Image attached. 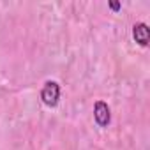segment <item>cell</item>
<instances>
[{
	"mask_svg": "<svg viewBox=\"0 0 150 150\" xmlns=\"http://www.w3.org/2000/svg\"><path fill=\"white\" fill-rule=\"evenodd\" d=\"M41 99H42V103H44L46 106H50V108L57 106L58 101H60V85H58L57 81L48 80V81L44 83L42 90H41Z\"/></svg>",
	"mask_w": 150,
	"mask_h": 150,
	"instance_id": "6da1fadb",
	"label": "cell"
},
{
	"mask_svg": "<svg viewBox=\"0 0 150 150\" xmlns=\"http://www.w3.org/2000/svg\"><path fill=\"white\" fill-rule=\"evenodd\" d=\"M94 118L96 122L101 125V127H106L110 124V118H111V111H110V106L104 103V101H97L96 106H94Z\"/></svg>",
	"mask_w": 150,
	"mask_h": 150,
	"instance_id": "7a4b0ae2",
	"label": "cell"
},
{
	"mask_svg": "<svg viewBox=\"0 0 150 150\" xmlns=\"http://www.w3.org/2000/svg\"><path fill=\"white\" fill-rule=\"evenodd\" d=\"M132 37H134V41H136L139 46H146V44H148V37H150L148 25H146V23H136V25L132 27Z\"/></svg>",
	"mask_w": 150,
	"mask_h": 150,
	"instance_id": "3957f363",
	"label": "cell"
},
{
	"mask_svg": "<svg viewBox=\"0 0 150 150\" xmlns=\"http://www.w3.org/2000/svg\"><path fill=\"white\" fill-rule=\"evenodd\" d=\"M110 6H111V9H115V11H117V9H120V4H117V2H111Z\"/></svg>",
	"mask_w": 150,
	"mask_h": 150,
	"instance_id": "277c9868",
	"label": "cell"
}]
</instances>
